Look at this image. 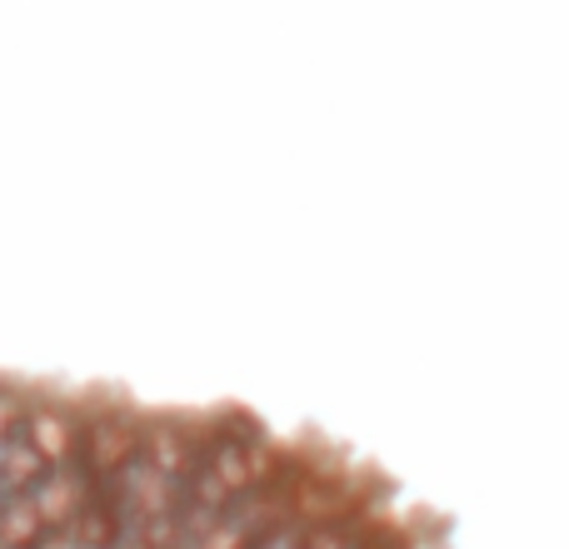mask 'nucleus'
Masks as SVG:
<instances>
[{
    "label": "nucleus",
    "instance_id": "f257e3e1",
    "mask_svg": "<svg viewBox=\"0 0 569 549\" xmlns=\"http://www.w3.org/2000/svg\"><path fill=\"white\" fill-rule=\"evenodd\" d=\"M90 455V500L80 515V530L96 545L126 549H170L186 540V470L190 450L176 440V430H140L126 435L110 455Z\"/></svg>",
    "mask_w": 569,
    "mask_h": 549
},
{
    "label": "nucleus",
    "instance_id": "f03ea898",
    "mask_svg": "<svg viewBox=\"0 0 569 549\" xmlns=\"http://www.w3.org/2000/svg\"><path fill=\"white\" fill-rule=\"evenodd\" d=\"M280 470L260 435L216 430L190 450L186 470V535L206 549H246L256 535L280 525L276 515Z\"/></svg>",
    "mask_w": 569,
    "mask_h": 549
},
{
    "label": "nucleus",
    "instance_id": "7ed1b4c3",
    "mask_svg": "<svg viewBox=\"0 0 569 549\" xmlns=\"http://www.w3.org/2000/svg\"><path fill=\"white\" fill-rule=\"evenodd\" d=\"M246 549H385L355 520H280Z\"/></svg>",
    "mask_w": 569,
    "mask_h": 549
},
{
    "label": "nucleus",
    "instance_id": "20e7f679",
    "mask_svg": "<svg viewBox=\"0 0 569 549\" xmlns=\"http://www.w3.org/2000/svg\"><path fill=\"white\" fill-rule=\"evenodd\" d=\"M36 549H100V545L76 525V530H60V535H50V540H40Z\"/></svg>",
    "mask_w": 569,
    "mask_h": 549
}]
</instances>
